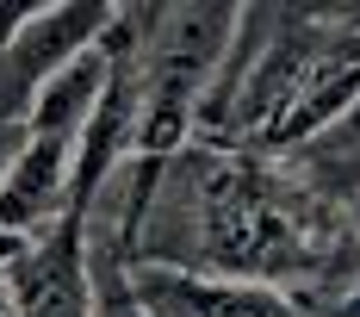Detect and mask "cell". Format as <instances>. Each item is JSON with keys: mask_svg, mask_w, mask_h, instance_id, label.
<instances>
[{"mask_svg": "<svg viewBox=\"0 0 360 317\" xmlns=\"http://www.w3.org/2000/svg\"><path fill=\"white\" fill-rule=\"evenodd\" d=\"M137 25V149L168 162L193 143V112L224 63L236 6H131Z\"/></svg>", "mask_w": 360, "mask_h": 317, "instance_id": "6da1fadb", "label": "cell"}, {"mask_svg": "<svg viewBox=\"0 0 360 317\" xmlns=\"http://www.w3.org/2000/svg\"><path fill=\"white\" fill-rule=\"evenodd\" d=\"M131 286L149 317H311L292 292L261 280H217V274H180L131 261Z\"/></svg>", "mask_w": 360, "mask_h": 317, "instance_id": "7a4b0ae2", "label": "cell"}, {"mask_svg": "<svg viewBox=\"0 0 360 317\" xmlns=\"http://www.w3.org/2000/svg\"><path fill=\"white\" fill-rule=\"evenodd\" d=\"M19 317H87V255H81V218H56L37 230L25 255L0 274Z\"/></svg>", "mask_w": 360, "mask_h": 317, "instance_id": "3957f363", "label": "cell"}, {"mask_svg": "<svg viewBox=\"0 0 360 317\" xmlns=\"http://www.w3.org/2000/svg\"><path fill=\"white\" fill-rule=\"evenodd\" d=\"M0 317H19V311H13V292H6V280H0Z\"/></svg>", "mask_w": 360, "mask_h": 317, "instance_id": "ba28073f", "label": "cell"}, {"mask_svg": "<svg viewBox=\"0 0 360 317\" xmlns=\"http://www.w3.org/2000/svg\"><path fill=\"white\" fill-rule=\"evenodd\" d=\"M56 218H69V143L32 137L0 175V230L32 243Z\"/></svg>", "mask_w": 360, "mask_h": 317, "instance_id": "277c9868", "label": "cell"}, {"mask_svg": "<svg viewBox=\"0 0 360 317\" xmlns=\"http://www.w3.org/2000/svg\"><path fill=\"white\" fill-rule=\"evenodd\" d=\"M25 143H32V125H25V118H13V112H0V175L13 168V156H19Z\"/></svg>", "mask_w": 360, "mask_h": 317, "instance_id": "52a82bcc", "label": "cell"}, {"mask_svg": "<svg viewBox=\"0 0 360 317\" xmlns=\"http://www.w3.org/2000/svg\"><path fill=\"white\" fill-rule=\"evenodd\" d=\"M81 255H87V317H149L143 305H137L131 255H124V249L81 230Z\"/></svg>", "mask_w": 360, "mask_h": 317, "instance_id": "8992f818", "label": "cell"}, {"mask_svg": "<svg viewBox=\"0 0 360 317\" xmlns=\"http://www.w3.org/2000/svg\"><path fill=\"white\" fill-rule=\"evenodd\" d=\"M106 69H112V56H106L100 37H94L81 56H69V63L32 94V137H50V143H75L81 137L87 112L106 94Z\"/></svg>", "mask_w": 360, "mask_h": 317, "instance_id": "5b68a950", "label": "cell"}]
</instances>
